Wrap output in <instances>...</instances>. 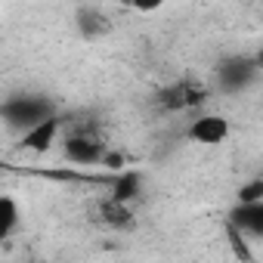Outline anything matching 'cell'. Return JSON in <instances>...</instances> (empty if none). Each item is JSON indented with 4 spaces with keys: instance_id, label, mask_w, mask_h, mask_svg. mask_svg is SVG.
Returning <instances> with one entry per match:
<instances>
[{
    "instance_id": "1",
    "label": "cell",
    "mask_w": 263,
    "mask_h": 263,
    "mask_svg": "<svg viewBox=\"0 0 263 263\" xmlns=\"http://www.w3.org/2000/svg\"><path fill=\"white\" fill-rule=\"evenodd\" d=\"M53 111H56L53 99L41 96V93H16V96H10L4 105H0V118H4V124L10 130H19V134L28 130L31 124H37L41 118L53 115Z\"/></svg>"
},
{
    "instance_id": "2",
    "label": "cell",
    "mask_w": 263,
    "mask_h": 263,
    "mask_svg": "<svg viewBox=\"0 0 263 263\" xmlns=\"http://www.w3.org/2000/svg\"><path fill=\"white\" fill-rule=\"evenodd\" d=\"M260 81V65L254 56H229L217 68V84L226 93H241Z\"/></svg>"
},
{
    "instance_id": "3",
    "label": "cell",
    "mask_w": 263,
    "mask_h": 263,
    "mask_svg": "<svg viewBox=\"0 0 263 263\" xmlns=\"http://www.w3.org/2000/svg\"><path fill=\"white\" fill-rule=\"evenodd\" d=\"M62 127H65V115H59V111H53V115L41 118L37 124H31L28 130H22L19 149H25V152H34V155H44V152H50V149L59 143Z\"/></svg>"
},
{
    "instance_id": "4",
    "label": "cell",
    "mask_w": 263,
    "mask_h": 263,
    "mask_svg": "<svg viewBox=\"0 0 263 263\" xmlns=\"http://www.w3.org/2000/svg\"><path fill=\"white\" fill-rule=\"evenodd\" d=\"M186 140H192L195 146H220V143L229 140V121L223 115L204 111V115H198V118L189 121Z\"/></svg>"
},
{
    "instance_id": "5",
    "label": "cell",
    "mask_w": 263,
    "mask_h": 263,
    "mask_svg": "<svg viewBox=\"0 0 263 263\" xmlns=\"http://www.w3.org/2000/svg\"><path fill=\"white\" fill-rule=\"evenodd\" d=\"M62 152H65V161L81 164V167H90V164H99L102 161L105 146L96 137H90V134H71V137H65Z\"/></svg>"
},
{
    "instance_id": "6",
    "label": "cell",
    "mask_w": 263,
    "mask_h": 263,
    "mask_svg": "<svg viewBox=\"0 0 263 263\" xmlns=\"http://www.w3.org/2000/svg\"><path fill=\"white\" fill-rule=\"evenodd\" d=\"M229 223L251 238H263V201H238L229 211Z\"/></svg>"
},
{
    "instance_id": "7",
    "label": "cell",
    "mask_w": 263,
    "mask_h": 263,
    "mask_svg": "<svg viewBox=\"0 0 263 263\" xmlns=\"http://www.w3.org/2000/svg\"><path fill=\"white\" fill-rule=\"evenodd\" d=\"M74 22H78V31H81L84 41H99V37H105L111 31V19L105 13L93 10V7H81Z\"/></svg>"
},
{
    "instance_id": "8",
    "label": "cell",
    "mask_w": 263,
    "mask_h": 263,
    "mask_svg": "<svg viewBox=\"0 0 263 263\" xmlns=\"http://www.w3.org/2000/svg\"><path fill=\"white\" fill-rule=\"evenodd\" d=\"M19 226V201L7 192H0V241H10Z\"/></svg>"
},
{
    "instance_id": "9",
    "label": "cell",
    "mask_w": 263,
    "mask_h": 263,
    "mask_svg": "<svg viewBox=\"0 0 263 263\" xmlns=\"http://www.w3.org/2000/svg\"><path fill=\"white\" fill-rule=\"evenodd\" d=\"M140 195V174H121L118 180H115V192H111V198L115 201H130V198H137Z\"/></svg>"
},
{
    "instance_id": "10",
    "label": "cell",
    "mask_w": 263,
    "mask_h": 263,
    "mask_svg": "<svg viewBox=\"0 0 263 263\" xmlns=\"http://www.w3.org/2000/svg\"><path fill=\"white\" fill-rule=\"evenodd\" d=\"M226 232H229V245H232L235 257H238V260H254V254L248 251V235H245L241 229H235L229 220H226Z\"/></svg>"
},
{
    "instance_id": "11",
    "label": "cell",
    "mask_w": 263,
    "mask_h": 263,
    "mask_svg": "<svg viewBox=\"0 0 263 263\" xmlns=\"http://www.w3.org/2000/svg\"><path fill=\"white\" fill-rule=\"evenodd\" d=\"M118 7H127V10H137V13H155L161 10L167 0H115Z\"/></svg>"
},
{
    "instance_id": "12",
    "label": "cell",
    "mask_w": 263,
    "mask_h": 263,
    "mask_svg": "<svg viewBox=\"0 0 263 263\" xmlns=\"http://www.w3.org/2000/svg\"><path fill=\"white\" fill-rule=\"evenodd\" d=\"M238 201H263V180H248L241 189H238Z\"/></svg>"
},
{
    "instance_id": "13",
    "label": "cell",
    "mask_w": 263,
    "mask_h": 263,
    "mask_svg": "<svg viewBox=\"0 0 263 263\" xmlns=\"http://www.w3.org/2000/svg\"><path fill=\"white\" fill-rule=\"evenodd\" d=\"M0 171H4V161H0Z\"/></svg>"
}]
</instances>
